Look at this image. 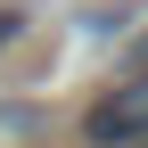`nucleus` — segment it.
<instances>
[{
	"label": "nucleus",
	"mask_w": 148,
	"mask_h": 148,
	"mask_svg": "<svg viewBox=\"0 0 148 148\" xmlns=\"http://www.w3.org/2000/svg\"><path fill=\"white\" fill-rule=\"evenodd\" d=\"M140 148H148V140H140Z\"/></svg>",
	"instance_id": "20e7f679"
},
{
	"label": "nucleus",
	"mask_w": 148,
	"mask_h": 148,
	"mask_svg": "<svg viewBox=\"0 0 148 148\" xmlns=\"http://www.w3.org/2000/svg\"><path fill=\"white\" fill-rule=\"evenodd\" d=\"M90 140H99V148L148 140V82H132V90H115V99H99V107H90Z\"/></svg>",
	"instance_id": "f257e3e1"
},
{
	"label": "nucleus",
	"mask_w": 148,
	"mask_h": 148,
	"mask_svg": "<svg viewBox=\"0 0 148 148\" xmlns=\"http://www.w3.org/2000/svg\"><path fill=\"white\" fill-rule=\"evenodd\" d=\"M132 66H140V82H148V41H140V49H132Z\"/></svg>",
	"instance_id": "7ed1b4c3"
},
{
	"label": "nucleus",
	"mask_w": 148,
	"mask_h": 148,
	"mask_svg": "<svg viewBox=\"0 0 148 148\" xmlns=\"http://www.w3.org/2000/svg\"><path fill=\"white\" fill-rule=\"evenodd\" d=\"M16 33H25V16H16V8H0V49H8Z\"/></svg>",
	"instance_id": "f03ea898"
}]
</instances>
